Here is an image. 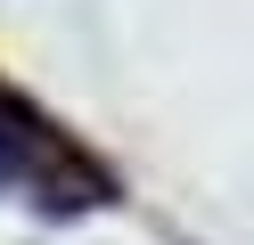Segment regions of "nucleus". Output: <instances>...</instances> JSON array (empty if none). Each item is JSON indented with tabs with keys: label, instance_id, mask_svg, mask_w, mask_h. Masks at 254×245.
I'll return each instance as SVG.
<instances>
[{
	"label": "nucleus",
	"instance_id": "f257e3e1",
	"mask_svg": "<svg viewBox=\"0 0 254 245\" xmlns=\"http://www.w3.org/2000/svg\"><path fill=\"white\" fill-rule=\"evenodd\" d=\"M0 196H17V204L66 221V212L115 204V172H107L74 131H58L25 90L0 82Z\"/></svg>",
	"mask_w": 254,
	"mask_h": 245
}]
</instances>
